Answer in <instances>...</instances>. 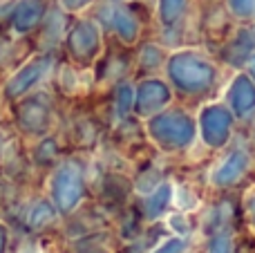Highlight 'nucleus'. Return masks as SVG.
<instances>
[{
    "instance_id": "nucleus-1",
    "label": "nucleus",
    "mask_w": 255,
    "mask_h": 253,
    "mask_svg": "<svg viewBox=\"0 0 255 253\" xmlns=\"http://www.w3.org/2000/svg\"><path fill=\"white\" fill-rule=\"evenodd\" d=\"M206 134L211 143H220L224 141L226 134V115L220 110H211L206 115Z\"/></svg>"
},
{
    "instance_id": "nucleus-2",
    "label": "nucleus",
    "mask_w": 255,
    "mask_h": 253,
    "mask_svg": "<svg viewBox=\"0 0 255 253\" xmlns=\"http://www.w3.org/2000/svg\"><path fill=\"white\" fill-rule=\"evenodd\" d=\"M242 168H244V157L242 155H233V159H231L229 164H226L224 168L220 170V177H217V182H220V184L233 182V179L238 177L240 173H242Z\"/></svg>"
},
{
    "instance_id": "nucleus-3",
    "label": "nucleus",
    "mask_w": 255,
    "mask_h": 253,
    "mask_svg": "<svg viewBox=\"0 0 255 253\" xmlns=\"http://www.w3.org/2000/svg\"><path fill=\"white\" fill-rule=\"evenodd\" d=\"M168 200H170V188H168V186L159 188V191L154 193V195L148 200V213H150V215H157V213H161V211L166 209Z\"/></svg>"
},
{
    "instance_id": "nucleus-4",
    "label": "nucleus",
    "mask_w": 255,
    "mask_h": 253,
    "mask_svg": "<svg viewBox=\"0 0 255 253\" xmlns=\"http://www.w3.org/2000/svg\"><path fill=\"white\" fill-rule=\"evenodd\" d=\"M181 249H184V242L181 240H170L168 245H163L157 253H181Z\"/></svg>"
},
{
    "instance_id": "nucleus-5",
    "label": "nucleus",
    "mask_w": 255,
    "mask_h": 253,
    "mask_svg": "<svg viewBox=\"0 0 255 253\" xmlns=\"http://www.w3.org/2000/svg\"><path fill=\"white\" fill-rule=\"evenodd\" d=\"M211 253H229V240H226V238H217V240L213 242Z\"/></svg>"
},
{
    "instance_id": "nucleus-6",
    "label": "nucleus",
    "mask_w": 255,
    "mask_h": 253,
    "mask_svg": "<svg viewBox=\"0 0 255 253\" xmlns=\"http://www.w3.org/2000/svg\"><path fill=\"white\" fill-rule=\"evenodd\" d=\"M253 222H255V204H253Z\"/></svg>"
}]
</instances>
